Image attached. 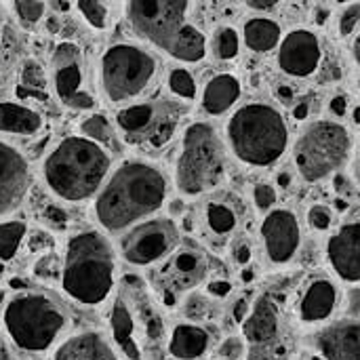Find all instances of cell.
Listing matches in <instances>:
<instances>
[{
    "label": "cell",
    "instance_id": "obj_33",
    "mask_svg": "<svg viewBox=\"0 0 360 360\" xmlns=\"http://www.w3.org/2000/svg\"><path fill=\"white\" fill-rule=\"evenodd\" d=\"M169 86L175 95L184 97V99H194L196 97V82L192 78V74L184 68H175L169 74Z\"/></svg>",
    "mask_w": 360,
    "mask_h": 360
},
{
    "label": "cell",
    "instance_id": "obj_10",
    "mask_svg": "<svg viewBox=\"0 0 360 360\" xmlns=\"http://www.w3.org/2000/svg\"><path fill=\"white\" fill-rule=\"evenodd\" d=\"M127 19L133 32L158 46L165 53H173L186 23L190 2L184 0H133L124 4Z\"/></svg>",
    "mask_w": 360,
    "mask_h": 360
},
{
    "label": "cell",
    "instance_id": "obj_23",
    "mask_svg": "<svg viewBox=\"0 0 360 360\" xmlns=\"http://www.w3.org/2000/svg\"><path fill=\"white\" fill-rule=\"evenodd\" d=\"M240 97V80L232 74H219L211 78L202 91V108L211 116L228 112Z\"/></svg>",
    "mask_w": 360,
    "mask_h": 360
},
{
    "label": "cell",
    "instance_id": "obj_53",
    "mask_svg": "<svg viewBox=\"0 0 360 360\" xmlns=\"http://www.w3.org/2000/svg\"><path fill=\"white\" fill-rule=\"evenodd\" d=\"M352 118H354V122H356V124L360 127V105H356V108H354V114H352Z\"/></svg>",
    "mask_w": 360,
    "mask_h": 360
},
{
    "label": "cell",
    "instance_id": "obj_5",
    "mask_svg": "<svg viewBox=\"0 0 360 360\" xmlns=\"http://www.w3.org/2000/svg\"><path fill=\"white\" fill-rule=\"evenodd\" d=\"M8 340L23 352L51 350L68 327L63 308L42 293H17L2 312Z\"/></svg>",
    "mask_w": 360,
    "mask_h": 360
},
{
    "label": "cell",
    "instance_id": "obj_45",
    "mask_svg": "<svg viewBox=\"0 0 360 360\" xmlns=\"http://www.w3.org/2000/svg\"><path fill=\"white\" fill-rule=\"evenodd\" d=\"M348 312L352 316H360V289H350V293H348Z\"/></svg>",
    "mask_w": 360,
    "mask_h": 360
},
{
    "label": "cell",
    "instance_id": "obj_18",
    "mask_svg": "<svg viewBox=\"0 0 360 360\" xmlns=\"http://www.w3.org/2000/svg\"><path fill=\"white\" fill-rule=\"evenodd\" d=\"M314 346L325 360H360V321L348 319L325 327Z\"/></svg>",
    "mask_w": 360,
    "mask_h": 360
},
{
    "label": "cell",
    "instance_id": "obj_54",
    "mask_svg": "<svg viewBox=\"0 0 360 360\" xmlns=\"http://www.w3.org/2000/svg\"><path fill=\"white\" fill-rule=\"evenodd\" d=\"M243 278H245V281H251V278H253V272H249V270H247V272L243 274Z\"/></svg>",
    "mask_w": 360,
    "mask_h": 360
},
{
    "label": "cell",
    "instance_id": "obj_7",
    "mask_svg": "<svg viewBox=\"0 0 360 360\" xmlns=\"http://www.w3.org/2000/svg\"><path fill=\"white\" fill-rule=\"evenodd\" d=\"M352 154V137L333 120L312 122L293 146V162L304 181H321L340 171Z\"/></svg>",
    "mask_w": 360,
    "mask_h": 360
},
{
    "label": "cell",
    "instance_id": "obj_37",
    "mask_svg": "<svg viewBox=\"0 0 360 360\" xmlns=\"http://www.w3.org/2000/svg\"><path fill=\"white\" fill-rule=\"evenodd\" d=\"M360 25V2L348 4L342 15H340V36L348 38L350 34H354V30Z\"/></svg>",
    "mask_w": 360,
    "mask_h": 360
},
{
    "label": "cell",
    "instance_id": "obj_30",
    "mask_svg": "<svg viewBox=\"0 0 360 360\" xmlns=\"http://www.w3.org/2000/svg\"><path fill=\"white\" fill-rule=\"evenodd\" d=\"M25 234H27V226L23 221L0 224V262H8L17 255Z\"/></svg>",
    "mask_w": 360,
    "mask_h": 360
},
{
    "label": "cell",
    "instance_id": "obj_28",
    "mask_svg": "<svg viewBox=\"0 0 360 360\" xmlns=\"http://www.w3.org/2000/svg\"><path fill=\"white\" fill-rule=\"evenodd\" d=\"M207 55V38L202 36V32L194 25H186L171 57L179 59V61H200Z\"/></svg>",
    "mask_w": 360,
    "mask_h": 360
},
{
    "label": "cell",
    "instance_id": "obj_24",
    "mask_svg": "<svg viewBox=\"0 0 360 360\" xmlns=\"http://www.w3.org/2000/svg\"><path fill=\"white\" fill-rule=\"evenodd\" d=\"M110 327H112V338L116 346L122 350V354L129 360H141V352L135 340V321L122 297H118L112 306Z\"/></svg>",
    "mask_w": 360,
    "mask_h": 360
},
{
    "label": "cell",
    "instance_id": "obj_17",
    "mask_svg": "<svg viewBox=\"0 0 360 360\" xmlns=\"http://www.w3.org/2000/svg\"><path fill=\"white\" fill-rule=\"evenodd\" d=\"M327 259L344 283H360V221L344 224L327 240Z\"/></svg>",
    "mask_w": 360,
    "mask_h": 360
},
{
    "label": "cell",
    "instance_id": "obj_12",
    "mask_svg": "<svg viewBox=\"0 0 360 360\" xmlns=\"http://www.w3.org/2000/svg\"><path fill=\"white\" fill-rule=\"evenodd\" d=\"M51 80L57 99L72 110H91L93 93L86 89V68L78 44L61 42L51 55Z\"/></svg>",
    "mask_w": 360,
    "mask_h": 360
},
{
    "label": "cell",
    "instance_id": "obj_50",
    "mask_svg": "<svg viewBox=\"0 0 360 360\" xmlns=\"http://www.w3.org/2000/svg\"><path fill=\"white\" fill-rule=\"evenodd\" d=\"M352 55H354L356 63L360 65V32L356 34V38H354V44H352Z\"/></svg>",
    "mask_w": 360,
    "mask_h": 360
},
{
    "label": "cell",
    "instance_id": "obj_19",
    "mask_svg": "<svg viewBox=\"0 0 360 360\" xmlns=\"http://www.w3.org/2000/svg\"><path fill=\"white\" fill-rule=\"evenodd\" d=\"M53 360H120V356L105 335L82 331L63 340L55 348Z\"/></svg>",
    "mask_w": 360,
    "mask_h": 360
},
{
    "label": "cell",
    "instance_id": "obj_58",
    "mask_svg": "<svg viewBox=\"0 0 360 360\" xmlns=\"http://www.w3.org/2000/svg\"><path fill=\"white\" fill-rule=\"evenodd\" d=\"M359 84H360V80H359Z\"/></svg>",
    "mask_w": 360,
    "mask_h": 360
},
{
    "label": "cell",
    "instance_id": "obj_56",
    "mask_svg": "<svg viewBox=\"0 0 360 360\" xmlns=\"http://www.w3.org/2000/svg\"><path fill=\"white\" fill-rule=\"evenodd\" d=\"M359 177H360V150H359Z\"/></svg>",
    "mask_w": 360,
    "mask_h": 360
},
{
    "label": "cell",
    "instance_id": "obj_48",
    "mask_svg": "<svg viewBox=\"0 0 360 360\" xmlns=\"http://www.w3.org/2000/svg\"><path fill=\"white\" fill-rule=\"evenodd\" d=\"M308 112H310V103L308 101H302V103L295 105L293 116H295V120H304V118H308Z\"/></svg>",
    "mask_w": 360,
    "mask_h": 360
},
{
    "label": "cell",
    "instance_id": "obj_2",
    "mask_svg": "<svg viewBox=\"0 0 360 360\" xmlns=\"http://www.w3.org/2000/svg\"><path fill=\"white\" fill-rule=\"evenodd\" d=\"M110 154L101 146L84 135H72L49 152L42 165V177L57 198L82 202L99 194L110 173Z\"/></svg>",
    "mask_w": 360,
    "mask_h": 360
},
{
    "label": "cell",
    "instance_id": "obj_14",
    "mask_svg": "<svg viewBox=\"0 0 360 360\" xmlns=\"http://www.w3.org/2000/svg\"><path fill=\"white\" fill-rule=\"evenodd\" d=\"M262 240L268 259L274 266H287L300 251L302 228L297 215L289 209H274L262 221Z\"/></svg>",
    "mask_w": 360,
    "mask_h": 360
},
{
    "label": "cell",
    "instance_id": "obj_49",
    "mask_svg": "<svg viewBox=\"0 0 360 360\" xmlns=\"http://www.w3.org/2000/svg\"><path fill=\"white\" fill-rule=\"evenodd\" d=\"M278 97H281L285 103H289V101L293 99V91H291L289 86H278Z\"/></svg>",
    "mask_w": 360,
    "mask_h": 360
},
{
    "label": "cell",
    "instance_id": "obj_6",
    "mask_svg": "<svg viewBox=\"0 0 360 360\" xmlns=\"http://www.w3.org/2000/svg\"><path fill=\"white\" fill-rule=\"evenodd\" d=\"M226 146L209 122L186 129L175 162V184L184 196H200L215 190L226 177Z\"/></svg>",
    "mask_w": 360,
    "mask_h": 360
},
{
    "label": "cell",
    "instance_id": "obj_21",
    "mask_svg": "<svg viewBox=\"0 0 360 360\" xmlns=\"http://www.w3.org/2000/svg\"><path fill=\"white\" fill-rule=\"evenodd\" d=\"M243 333L251 344H268L278 333V310L270 297L257 300L247 321L243 323Z\"/></svg>",
    "mask_w": 360,
    "mask_h": 360
},
{
    "label": "cell",
    "instance_id": "obj_42",
    "mask_svg": "<svg viewBox=\"0 0 360 360\" xmlns=\"http://www.w3.org/2000/svg\"><path fill=\"white\" fill-rule=\"evenodd\" d=\"M207 291H209V295H213V297H228L230 291H232V285H230L228 281H213V283H209Z\"/></svg>",
    "mask_w": 360,
    "mask_h": 360
},
{
    "label": "cell",
    "instance_id": "obj_57",
    "mask_svg": "<svg viewBox=\"0 0 360 360\" xmlns=\"http://www.w3.org/2000/svg\"><path fill=\"white\" fill-rule=\"evenodd\" d=\"M2 297H4V293H2V291H0V302H2Z\"/></svg>",
    "mask_w": 360,
    "mask_h": 360
},
{
    "label": "cell",
    "instance_id": "obj_38",
    "mask_svg": "<svg viewBox=\"0 0 360 360\" xmlns=\"http://www.w3.org/2000/svg\"><path fill=\"white\" fill-rule=\"evenodd\" d=\"M253 202L257 205V209L262 211H268L274 207L276 202V190L270 186V184H257L253 188Z\"/></svg>",
    "mask_w": 360,
    "mask_h": 360
},
{
    "label": "cell",
    "instance_id": "obj_26",
    "mask_svg": "<svg viewBox=\"0 0 360 360\" xmlns=\"http://www.w3.org/2000/svg\"><path fill=\"white\" fill-rule=\"evenodd\" d=\"M245 42L255 53H268L281 42V25L268 17H253L245 23Z\"/></svg>",
    "mask_w": 360,
    "mask_h": 360
},
{
    "label": "cell",
    "instance_id": "obj_32",
    "mask_svg": "<svg viewBox=\"0 0 360 360\" xmlns=\"http://www.w3.org/2000/svg\"><path fill=\"white\" fill-rule=\"evenodd\" d=\"M80 15L95 27V30H103L108 25V4L105 2H97V0H78L76 2Z\"/></svg>",
    "mask_w": 360,
    "mask_h": 360
},
{
    "label": "cell",
    "instance_id": "obj_3",
    "mask_svg": "<svg viewBox=\"0 0 360 360\" xmlns=\"http://www.w3.org/2000/svg\"><path fill=\"white\" fill-rule=\"evenodd\" d=\"M116 276V255L110 240L95 230L78 232L68 240L61 264V289L82 306L108 300Z\"/></svg>",
    "mask_w": 360,
    "mask_h": 360
},
{
    "label": "cell",
    "instance_id": "obj_20",
    "mask_svg": "<svg viewBox=\"0 0 360 360\" xmlns=\"http://www.w3.org/2000/svg\"><path fill=\"white\" fill-rule=\"evenodd\" d=\"M340 302V293L338 287L327 281V278H319L312 281L308 285V289L302 295L300 302V319L306 325H319L325 323L327 319L333 316L335 308Z\"/></svg>",
    "mask_w": 360,
    "mask_h": 360
},
{
    "label": "cell",
    "instance_id": "obj_43",
    "mask_svg": "<svg viewBox=\"0 0 360 360\" xmlns=\"http://www.w3.org/2000/svg\"><path fill=\"white\" fill-rule=\"evenodd\" d=\"M329 110H331V114H335V116H346V112H348V97H346V95H335V97L329 101Z\"/></svg>",
    "mask_w": 360,
    "mask_h": 360
},
{
    "label": "cell",
    "instance_id": "obj_13",
    "mask_svg": "<svg viewBox=\"0 0 360 360\" xmlns=\"http://www.w3.org/2000/svg\"><path fill=\"white\" fill-rule=\"evenodd\" d=\"M207 272H209V259L205 251L190 240L184 243L179 249H175V253L171 255V259L160 272L162 289H165V304L173 306L175 304L173 293H184V291L194 289L196 285L205 281Z\"/></svg>",
    "mask_w": 360,
    "mask_h": 360
},
{
    "label": "cell",
    "instance_id": "obj_11",
    "mask_svg": "<svg viewBox=\"0 0 360 360\" xmlns=\"http://www.w3.org/2000/svg\"><path fill=\"white\" fill-rule=\"evenodd\" d=\"M177 245L179 230L171 219H148L120 238V255L131 266H152L173 255Z\"/></svg>",
    "mask_w": 360,
    "mask_h": 360
},
{
    "label": "cell",
    "instance_id": "obj_52",
    "mask_svg": "<svg viewBox=\"0 0 360 360\" xmlns=\"http://www.w3.org/2000/svg\"><path fill=\"white\" fill-rule=\"evenodd\" d=\"M278 186L281 188H289L291 186V175L289 173H281L278 175Z\"/></svg>",
    "mask_w": 360,
    "mask_h": 360
},
{
    "label": "cell",
    "instance_id": "obj_51",
    "mask_svg": "<svg viewBox=\"0 0 360 360\" xmlns=\"http://www.w3.org/2000/svg\"><path fill=\"white\" fill-rule=\"evenodd\" d=\"M0 360H11L8 348H6V342L2 340V335H0Z\"/></svg>",
    "mask_w": 360,
    "mask_h": 360
},
{
    "label": "cell",
    "instance_id": "obj_4",
    "mask_svg": "<svg viewBox=\"0 0 360 360\" xmlns=\"http://www.w3.org/2000/svg\"><path fill=\"white\" fill-rule=\"evenodd\" d=\"M226 137L232 154L257 169L278 162L289 146V129L283 114L259 101L247 103L230 116Z\"/></svg>",
    "mask_w": 360,
    "mask_h": 360
},
{
    "label": "cell",
    "instance_id": "obj_31",
    "mask_svg": "<svg viewBox=\"0 0 360 360\" xmlns=\"http://www.w3.org/2000/svg\"><path fill=\"white\" fill-rule=\"evenodd\" d=\"M240 51V38L234 27L224 25L213 36V53L217 59H234Z\"/></svg>",
    "mask_w": 360,
    "mask_h": 360
},
{
    "label": "cell",
    "instance_id": "obj_35",
    "mask_svg": "<svg viewBox=\"0 0 360 360\" xmlns=\"http://www.w3.org/2000/svg\"><path fill=\"white\" fill-rule=\"evenodd\" d=\"M44 6H46V4H44V2H38V0H17V2H13V8H15L17 17H19L23 23H27V25L38 23V21L42 19Z\"/></svg>",
    "mask_w": 360,
    "mask_h": 360
},
{
    "label": "cell",
    "instance_id": "obj_40",
    "mask_svg": "<svg viewBox=\"0 0 360 360\" xmlns=\"http://www.w3.org/2000/svg\"><path fill=\"white\" fill-rule=\"evenodd\" d=\"M30 249L32 251H49V249H53V238L46 232L38 230L30 238Z\"/></svg>",
    "mask_w": 360,
    "mask_h": 360
},
{
    "label": "cell",
    "instance_id": "obj_9",
    "mask_svg": "<svg viewBox=\"0 0 360 360\" xmlns=\"http://www.w3.org/2000/svg\"><path fill=\"white\" fill-rule=\"evenodd\" d=\"M184 114L186 108L173 99H152L122 108L116 114V124L129 143L160 150L173 139Z\"/></svg>",
    "mask_w": 360,
    "mask_h": 360
},
{
    "label": "cell",
    "instance_id": "obj_22",
    "mask_svg": "<svg viewBox=\"0 0 360 360\" xmlns=\"http://www.w3.org/2000/svg\"><path fill=\"white\" fill-rule=\"evenodd\" d=\"M211 338L198 325H177L169 340V354L177 360H198L209 350Z\"/></svg>",
    "mask_w": 360,
    "mask_h": 360
},
{
    "label": "cell",
    "instance_id": "obj_41",
    "mask_svg": "<svg viewBox=\"0 0 360 360\" xmlns=\"http://www.w3.org/2000/svg\"><path fill=\"white\" fill-rule=\"evenodd\" d=\"M232 257H234V262H236L238 266H249V262H251V257H253L251 247H249L247 243H240L238 247H234Z\"/></svg>",
    "mask_w": 360,
    "mask_h": 360
},
{
    "label": "cell",
    "instance_id": "obj_8",
    "mask_svg": "<svg viewBox=\"0 0 360 360\" xmlns=\"http://www.w3.org/2000/svg\"><path fill=\"white\" fill-rule=\"evenodd\" d=\"M156 59L141 46L120 42L110 46L99 61V80L103 95L112 103H124L152 82Z\"/></svg>",
    "mask_w": 360,
    "mask_h": 360
},
{
    "label": "cell",
    "instance_id": "obj_15",
    "mask_svg": "<svg viewBox=\"0 0 360 360\" xmlns=\"http://www.w3.org/2000/svg\"><path fill=\"white\" fill-rule=\"evenodd\" d=\"M323 59L321 40L310 30H293L281 40L278 49V68L295 78L312 76Z\"/></svg>",
    "mask_w": 360,
    "mask_h": 360
},
{
    "label": "cell",
    "instance_id": "obj_47",
    "mask_svg": "<svg viewBox=\"0 0 360 360\" xmlns=\"http://www.w3.org/2000/svg\"><path fill=\"white\" fill-rule=\"evenodd\" d=\"M276 4H278L276 0H251V2H247L249 8H257V11H270Z\"/></svg>",
    "mask_w": 360,
    "mask_h": 360
},
{
    "label": "cell",
    "instance_id": "obj_34",
    "mask_svg": "<svg viewBox=\"0 0 360 360\" xmlns=\"http://www.w3.org/2000/svg\"><path fill=\"white\" fill-rule=\"evenodd\" d=\"M21 84L25 86L23 91H19V95L23 93H36L40 89H44L46 80H44V72L36 61H25L21 68Z\"/></svg>",
    "mask_w": 360,
    "mask_h": 360
},
{
    "label": "cell",
    "instance_id": "obj_39",
    "mask_svg": "<svg viewBox=\"0 0 360 360\" xmlns=\"http://www.w3.org/2000/svg\"><path fill=\"white\" fill-rule=\"evenodd\" d=\"M217 356L224 360H240L245 356V342L240 338H228L219 350H217Z\"/></svg>",
    "mask_w": 360,
    "mask_h": 360
},
{
    "label": "cell",
    "instance_id": "obj_25",
    "mask_svg": "<svg viewBox=\"0 0 360 360\" xmlns=\"http://www.w3.org/2000/svg\"><path fill=\"white\" fill-rule=\"evenodd\" d=\"M42 129V116L21 103L0 101V133L34 135Z\"/></svg>",
    "mask_w": 360,
    "mask_h": 360
},
{
    "label": "cell",
    "instance_id": "obj_29",
    "mask_svg": "<svg viewBox=\"0 0 360 360\" xmlns=\"http://www.w3.org/2000/svg\"><path fill=\"white\" fill-rule=\"evenodd\" d=\"M80 129H82V133H84L86 139L95 141V143L101 146L103 150H105V148L118 150V135H116V131L112 129V124L108 122L105 116L95 114V116H91V118H86V120L82 122Z\"/></svg>",
    "mask_w": 360,
    "mask_h": 360
},
{
    "label": "cell",
    "instance_id": "obj_1",
    "mask_svg": "<svg viewBox=\"0 0 360 360\" xmlns=\"http://www.w3.org/2000/svg\"><path fill=\"white\" fill-rule=\"evenodd\" d=\"M167 200L165 173L143 160L122 162L93 202L95 221L110 234L127 232L162 209Z\"/></svg>",
    "mask_w": 360,
    "mask_h": 360
},
{
    "label": "cell",
    "instance_id": "obj_55",
    "mask_svg": "<svg viewBox=\"0 0 360 360\" xmlns=\"http://www.w3.org/2000/svg\"><path fill=\"white\" fill-rule=\"evenodd\" d=\"M310 360H325V359H321V356L316 354V356H312V359H310Z\"/></svg>",
    "mask_w": 360,
    "mask_h": 360
},
{
    "label": "cell",
    "instance_id": "obj_16",
    "mask_svg": "<svg viewBox=\"0 0 360 360\" xmlns=\"http://www.w3.org/2000/svg\"><path fill=\"white\" fill-rule=\"evenodd\" d=\"M32 186L30 165L21 152L0 141V217L13 213L27 196Z\"/></svg>",
    "mask_w": 360,
    "mask_h": 360
},
{
    "label": "cell",
    "instance_id": "obj_46",
    "mask_svg": "<svg viewBox=\"0 0 360 360\" xmlns=\"http://www.w3.org/2000/svg\"><path fill=\"white\" fill-rule=\"evenodd\" d=\"M247 316H249V304H247V300H238L236 306H234V319H236V323H245Z\"/></svg>",
    "mask_w": 360,
    "mask_h": 360
},
{
    "label": "cell",
    "instance_id": "obj_27",
    "mask_svg": "<svg viewBox=\"0 0 360 360\" xmlns=\"http://www.w3.org/2000/svg\"><path fill=\"white\" fill-rule=\"evenodd\" d=\"M205 224L215 236H228L236 228L238 215L228 202L209 200L207 207H205Z\"/></svg>",
    "mask_w": 360,
    "mask_h": 360
},
{
    "label": "cell",
    "instance_id": "obj_44",
    "mask_svg": "<svg viewBox=\"0 0 360 360\" xmlns=\"http://www.w3.org/2000/svg\"><path fill=\"white\" fill-rule=\"evenodd\" d=\"M44 219L51 221V224H57V226H63V224L68 221L65 213H63L59 207H49V209L44 211Z\"/></svg>",
    "mask_w": 360,
    "mask_h": 360
},
{
    "label": "cell",
    "instance_id": "obj_36",
    "mask_svg": "<svg viewBox=\"0 0 360 360\" xmlns=\"http://www.w3.org/2000/svg\"><path fill=\"white\" fill-rule=\"evenodd\" d=\"M308 224L316 232H327L333 226V211L325 205H314L308 211Z\"/></svg>",
    "mask_w": 360,
    "mask_h": 360
}]
</instances>
